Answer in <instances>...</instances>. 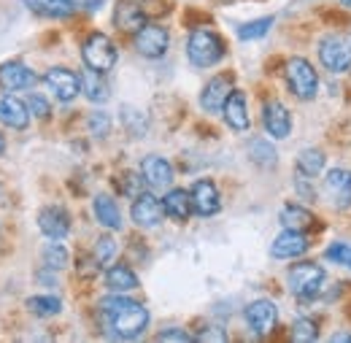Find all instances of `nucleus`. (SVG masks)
Returning <instances> with one entry per match:
<instances>
[{"label":"nucleus","instance_id":"bb28decb","mask_svg":"<svg viewBox=\"0 0 351 343\" xmlns=\"http://www.w3.org/2000/svg\"><path fill=\"white\" fill-rule=\"evenodd\" d=\"M249 160L254 165H260L263 171H270V168L278 165V154H276V149H273V143L267 138H254L249 143Z\"/></svg>","mask_w":351,"mask_h":343},{"label":"nucleus","instance_id":"1a4fd4ad","mask_svg":"<svg viewBox=\"0 0 351 343\" xmlns=\"http://www.w3.org/2000/svg\"><path fill=\"white\" fill-rule=\"evenodd\" d=\"M44 82H46V86H49V92H51L60 103H71V100H76L79 92H82V76L73 73V71H68V68H49Z\"/></svg>","mask_w":351,"mask_h":343},{"label":"nucleus","instance_id":"79ce46f5","mask_svg":"<svg viewBox=\"0 0 351 343\" xmlns=\"http://www.w3.org/2000/svg\"><path fill=\"white\" fill-rule=\"evenodd\" d=\"M330 341H332V343H346V341H351V333H335Z\"/></svg>","mask_w":351,"mask_h":343},{"label":"nucleus","instance_id":"f3484780","mask_svg":"<svg viewBox=\"0 0 351 343\" xmlns=\"http://www.w3.org/2000/svg\"><path fill=\"white\" fill-rule=\"evenodd\" d=\"M38 227L49 241H62L71 233V214L62 206H46L38 214Z\"/></svg>","mask_w":351,"mask_h":343},{"label":"nucleus","instance_id":"a18cd8bd","mask_svg":"<svg viewBox=\"0 0 351 343\" xmlns=\"http://www.w3.org/2000/svg\"><path fill=\"white\" fill-rule=\"evenodd\" d=\"M349 270H351V262H349Z\"/></svg>","mask_w":351,"mask_h":343},{"label":"nucleus","instance_id":"6ab92c4d","mask_svg":"<svg viewBox=\"0 0 351 343\" xmlns=\"http://www.w3.org/2000/svg\"><path fill=\"white\" fill-rule=\"evenodd\" d=\"M36 84V73L25 65V62H5L0 65V86L5 92H16V89H30Z\"/></svg>","mask_w":351,"mask_h":343},{"label":"nucleus","instance_id":"f257e3e1","mask_svg":"<svg viewBox=\"0 0 351 343\" xmlns=\"http://www.w3.org/2000/svg\"><path fill=\"white\" fill-rule=\"evenodd\" d=\"M100 319H103V327L111 338L117 341H135L146 333L149 327V311L146 305L125 298L122 292H111L108 298L100 300Z\"/></svg>","mask_w":351,"mask_h":343},{"label":"nucleus","instance_id":"393cba45","mask_svg":"<svg viewBox=\"0 0 351 343\" xmlns=\"http://www.w3.org/2000/svg\"><path fill=\"white\" fill-rule=\"evenodd\" d=\"M162 209H165V216H171L173 222H186L195 214L192 211V198H189L186 189H168L165 198H162Z\"/></svg>","mask_w":351,"mask_h":343},{"label":"nucleus","instance_id":"dca6fc26","mask_svg":"<svg viewBox=\"0 0 351 343\" xmlns=\"http://www.w3.org/2000/svg\"><path fill=\"white\" fill-rule=\"evenodd\" d=\"M141 176L146 181V187L152 189H168L173 184V165L160 157V154H149L141 160Z\"/></svg>","mask_w":351,"mask_h":343},{"label":"nucleus","instance_id":"58836bf2","mask_svg":"<svg viewBox=\"0 0 351 343\" xmlns=\"http://www.w3.org/2000/svg\"><path fill=\"white\" fill-rule=\"evenodd\" d=\"M27 108H30V114L36 119H49L51 117V106H49V100L44 95H30L27 97Z\"/></svg>","mask_w":351,"mask_h":343},{"label":"nucleus","instance_id":"c03bdc74","mask_svg":"<svg viewBox=\"0 0 351 343\" xmlns=\"http://www.w3.org/2000/svg\"><path fill=\"white\" fill-rule=\"evenodd\" d=\"M338 3H341L343 8H351V0H338Z\"/></svg>","mask_w":351,"mask_h":343},{"label":"nucleus","instance_id":"a211bd4d","mask_svg":"<svg viewBox=\"0 0 351 343\" xmlns=\"http://www.w3.org/2000/svg\"><path fill=\"white\" fill-rule=\"evenodd\" d=\"M324 192L330 195V200H332L338 209H349L351 206V171H346V168H332V171H327Z\"/></svg>","mask_w":351,"mask_h":343},{"label":"nucleus","instance_id":"cd10ccee","mask_svg":"<svg viewBox=\"0 0 351 343\" xmlns=\"http://www.w3.org/2000/svg\"><path fill=\"white\" fill-rule=\"evenodd\" d=\"M103 76H106V73H97V71H89V68L82 73V92L87 95L92 103H106V100L111 97L108 84H106Z\"/></svg>","mask_w":351,"mask_h":343},{"label":"nucleus","instance_id":"ea45409f","mask_svg":"<svg viewBox=\"0 0 351 343\" xmlns=\"http://www.w3.org/2000/svg\"><path fill=\"white\" fill-rule=\"evenodd\" d=\"M157 341H176V343H189L195 341L186 330H181V327H168V330H162L160 335H157Z\"/></svg>","mask_w":351,"mask_h":343},{"label":"nucleus","instance_id":"4468645a","mask_svg":"<svg viewBox=\"0 0 351 343\" xmlns=\"http://www.w3.org/2000/svg\"><path fill=\"white\" fill-rule=\"evenodd\" d=\"M221 117L227 122V128L235 130V132H246L252 128V117H249V100H246V92L241 89H232L224 108H221Z\"/></svg>","mask_w":351,"mask_h":343},{"label":"nucleus","instance_id":"5701e85b","mask_svg":"<svg viewBox=\"0 0 351 343\" xmlns=\"http://www.w3.org/2000/svg\"><path fill=\"white\" fill-rule=\"evenodd\" d=\"M106 287H108V292H122V295H128V292L141 287V281H138V276H135V270H132L130 265L117 262V265H111V268L106 270Z\"/></svg>","mask_w":351,"mask_h":343},{"label":"nucleus","instance_id":"9b49d317","mask_svg":"<svg viewBox=\"0 0 351 343\" xmlns=\"http://www.w3.org/2000/svg\"><path fill=\"white\" fill-rule=\"evenodd\" d=\"M192 198V211L197 216H214L221 211V195L211 178H197L189 189Z\"/></svg>","mask_w":351,"mask_h":343},{"label":"nucleus","instance_id":"37998d69","mask_svg":"<svg viewBox=\"0 0 351 343\" xmlns=\"http://www.w3.org/2000/svg\"><path fill=\"white\" fill-rule=\"evenodd\" d=\"M3 152H5V141H3V135H0V157H3Z\"/></svg>","mask_w":351,"mask_h":343},{"label":"nucleus","instance_id":"4be33fe9","mask_svg":"<svg viewBox=\"0 0 351 343\" xmlns=\"http://www.w3.org/2000/svg\"><path fill=\"white\" fill-rule=\"evenodd\" d=\"M25 5L44 19H68L79 11L76 0H25Z\"/></svg>","mask_w":351,"mask_h":343},{"label":"nucleus","instance_id":"7ed1b4c3","mask_svg":"<svg viewBox=\"0 0 351 343\" xmlns=\"http://www.w3.org/2000/svg\"><path fill=\"white\" fill-rule=\"evenodd\" d=\"M327 279V270L316 262H298L287 270V287L295 298H303V300H311L322 292V284Z\"/></svg>","mask_w":351,"mask_h":343},{"label":"nucleus","instance_id":"b1692460","mask_svg":"<svg viewBox=\"0 0 351 343\" xmlns=\"http://www.w3.org/2000/svg\"><path fill=\"white\" fill-rule=\"evenodd\" d=\"M92 214L95 219L106 227V230H122V214H119V206L114 198L108 195H95L92 200Z\"/></svg>","mask_w":351,"mask_h":343},{"label":"nucleus","instance_id":"f8f14e48","mask_svg":"<svg viewBox=\"0 0 351 343\" xmlns=\"http://www.w3.org/2000/svg\"><path fill=\"white\" fill-rule=\"evenodd\" d=\"M263 128L273 141H284L292 132V114L281 100H267L263 106Z\"/></svg>","mask_w":351,"mask_h":343},{"label":"nucleus","instance_id":"0eeeda50","mask_svg":"<svg viewBox=\"0 0 351 343\" xmlns=\"http://www.w3.org/2000/svg\"><path fill=\"white\" fill-rule=\"evenodd\" d=\"M135 51L146 60H160L165 57L168 46H171V33L168 27L162 25H143L138 33H135Z\"/></svg>","mask_w":351,"mask_h":343},{"label":"nucleus","instance_id":"2f4dec72","mask_svg":"<svg viewBox=\"0 0 351 343\" xmlns=\"http://www.w3.org/2000/svg\"><path fill=\"white\" fill-rule=\"evenodd\" d=\"M273 22H276L273 16L252 19V22H246V25H241V27H238V38H241V41H257V38H265V36L270 33Z\"/></svg>","mask_w":351,"mask_h":343},{"label":"nucleus","instance_id":"f704fd0d","mask_svg":"<svg viewBox=\"0 0 351 343\" xmlns=\"http://www.w3.org/2000/svg\"><path fill=\"white\" fill-rule=\"evenodd\" d=\"M92 257L97 259L100 265H108L111 259L117 257V241L111 235H100L95 241V249H92Z\"/></svg>","mask_w":351,"mask_h":343},{"label":"nucleus","instance_id":"4c0bfd02","mask_svg":"<svg viewBox=\"0 0 351 343\" xmlns=\"http://www.w3.org/2000/svg\"><path fill=\"white\" fill-rule=\"evenodd\" d=\"M135 3H138L141 11L146 14V19H157V16H162V14L171 11L168 0H135Z\"/></svg>","mask_w":351,"mask_h":343},{"label":"nucleus","instance_id":"a19ab883","mask_svg":"<svg viewBox=\"0 0 351 343\" xmlns=\"http://www.w3.org/2000/svg\"><path fill=\"white\" fill-rule=\"evenodd\" d=\"M197 341H227V333H203V335H197Z\"/></svg>","mask_w":351,"mask_h":343},{"label":"nucleus","instance_id":"c85d7f7f","mask_svg":"<svg viewBox=\"0 0 351 343\" xmlns=\"http://www.w3.org/2000/svg\"><path fill=\"white\" fill-rule=\"evenodd\" d=\"M324 165H327V157H324V152L322 149H303L300 154H298V173H303V176H311V178H316L319 173L324 171Z\"/></svg>","mask_w":351,"mask_h":343},{"label":"nucleus","instance_id":"2eb2a0df","mask_svg":"<svg viewBox=\"0 0 351 343\" xmlns=\"http://www.w3.org/2000/svg\"><path fill=\"white\" fill-rule=\"evenodd\" d=\"M232 89H235V86H232V76H230V73L214 76L208 84L203 86V92H200V106H203V111H208V114H219Z\"/></svg>","mask_w":351,"mask_h":343},{"label":"nucleus","instance_id":"20e7f679","mask_svg":"<svg viewBox=\"0 0 351 343\" xmlns=\"http://www.w3.org/2000/svg\"><path fill=\"white\" fill-rule=\"evenodd\" d=\"M284 79L298 100H313L319 95V73L306 57H289L284 65Z\"/></svg>","mask_w":351,"mask_h":343},{"label":"nucleus","instance_id":"c9c22d12","mask_svg":"<svg viewBox=\"0 0 351 343\" xmlns=\"http://www.w3.org/2000/svg\"><path fill=\"white\" fill-rule=\"evenodd\" d=\"M324 259H330V262H335V265H346V268H349L351 244H346V241H335V244H330V246L324 249Z\"/></svg>","mask_w":351,"mask_h":343},{"label":"nucleus","instance_id":"72a5a7b5","mask_svg":"<svg viewBox=\"0 0 351 343\" xmlns=\"http://www.w3.org/2000/svg\"><path fill=\"white\" fill-rule=\"evenodd\" d=\"M44 265L46 270H62L68 268V249L60 241H51L44 246Z\"/></svg>","mask_w":351,"mask_h":343},{"label":"nucleus","instance_id":"aec40b11","mask_svg":"<svg viewBox=\"0 0 351 343\" xmlns=\"http://www.w3.org/2000/svg\"><path fill=\"white\" fill-rule=\"evenodd\" d=\"M114 25L122 33H138L146 25V14L141 11V5L135 0H119L114 8Z\"/></svg>","mask_w":351,"mask_h":343},{"label":"nucleus","instance_id":"e433bc0d","mask_svg":"<svg viewBox=\"0 0 351 343\" xmlns=\"http://www.w3.org/2000/svg\"><path fill=\"white\" fill-rule=\"evenodd\" d=\"M87 128L95 138H106V135L111 132V117H108L106 111H95V114H89Z\"/></svg>","mask_w":351,"mask_h":343},{"label":"nucleus","instance_id":"f03ea898","mask_svg":"<svg viewBox=\"0 0 351 343\" xmlns=\"http://www.w3.org/2000/svg\"><path fill=\"white\" fill-rule=\"evenodd\" d=\"M227 46L221 41L219 33L208 30V27H195L186 38V57L195 68H214L217 62L224 60Z\"/></svg>","mask_w":351,"mask_h":343},{"label":"nucleus","instance_id":"423d86ee","mask_svg":"<svg viewBox=\"0 0 351 343\" xmlns=\"http://www.w3.org/2000/svg\"><path fill=\"white\" fill-rule=\"evenodd\" d=\"M319 62L330 73H346L351 68V41L338 33L322 36L319 38Z\"/></svg>","mask_w":351,"mask_h":343},{"label":"nucleus","instance_id":"9d476101","mask_svg":"<svg viewBox=\"0 0 351 343\" xmlns=\"http://www.w3.org/2000/svg\"><path fill=\"white\" fill-rule=\"evenodd\" d=\"M165 209H162V200H157L152 192H141L132 198L130 206V219L135 222V227H143V230H152L162 222Z\"/></svg>","mask_w":351,"mask_h":343},{"label":"nucleus","instance_id":"c756f323","mask_svg":"<svg viewBox=\"0 0 351 343\" xmlns=\"http://www.w3.org/2000/svg\"><path fill=\"white\" fill-rule=\"evenodd\" d=\"M122 125L125 130L130 132L132 138H143L146 135V130H149V119H146V114L143 111H138V108H132V106H125L122 108Z\"/></svg>","mask_w":351,"mask_h":343},{"label":"nucleus","instance_id":"7c9ffc66","mask_svg":"<svg viewBox=\"0 0 351 343\" xmlns=\"http://www.w3.org/2000/svg\"><path fill=\"white\" fill-rule=\"evenodd\" d=\"M27 311L36 314V316H57L62 311V300L60 298H51V295H36V298H27Z\"/></svg>","mask_w":351,"mask_h":343},{"label":"nucleus","instance_id":"412c9836","mask_svg":"<svg viewBox=\"0 0 351 343\" xmlns=\"http://www.w3.org/2000/svg\"><path fill=\"white\" fill-rule=\"evenodd\" d=\"M0 122L11 130H25L30 125V108H27V103H22V100H16L11 95L0 97Z\"/></svg>","mask_w":351,"mask_h":343},{"label":"nucleus","instance_id":"a878e982","mask_svg":"<svg viewBox=\"0 0 351 343\" xmlns=\"http://www.w3.org/2000/svg\"><path fill=\"white\" fill-rule=\"evenodd\" d=\"M278 222H281L287 230H300V233H306V230H311V227L316 224V216L311 214L306 206L289 203V206H284V209H281Z\"/></svg>","mask_w":351,"mask_h":343},{"label":"nucleus","instance_id":"ddd939ff","mask_svg":"<svg viewBox=\"0 0 351 343\" xmlns=\"http://www.w3.org/2000/svg\"><path fill=\"white\" fill-rule=\"evenodd\" d=\"M308 249H311V241H308L306 233H300V230H287V227H284V233L276 235L273 244H270V255L276 259H298V257H303Z\"/></svg>","mask_w":351,"mask_h":343},{"label":"nucleus","instance_id":"6e6552de","mask_svg":"<svg viewBox=\"0 0 351 343\" xmlns=\"http://www.w3.org/2000/svg\"><path fill=\"white\" fill-rule=\"evenodd\" d=\"M243 316H246L249 330H252L257 338H265V335H270V333L276 330V324H278V305L273 300H267V298H260V300L246 305Z\"/></svg>","mask_w":351,"mask_h":343},{"label":"nucleus","instance_id":"39448f33","mask_svg":"<svg viewBox=\"0 0 351 343\" xmlns=\"http://www.w3.org/2000/svg\"><path fill=\"white\" fill-rule=\"evenodd\" d=\"M82 60H84L89 71L108 73V71H114V65L119 60V51L106 33H89L87 41L82 43Z\"/></svg>","mask_w":351,"mask_h":343},{"label":"nucleus","instance_id":"473e14b6","mask_svg":"<svg viewBox=\"0 0 351 343\" xmlns=\"http://www.w3.org/2000/svg\"><path fill=\"white\" fill-rule=\"evenodd\" d=\"M289 338L298 343L319 341V324H316L311 316H300V319L292 322V333H289Z\"/></svg>","mask_w":351,"mask_h":343}]
</instances>
